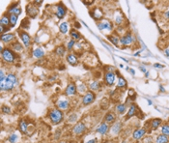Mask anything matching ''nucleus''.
I'll use <instances>...</instances> for the list:
<instances>
[{
  "mask_svg": "<svg viewBox=\"0 0 169 143\" xmlns=\"http://www.w3.org/2000/svg\"><path fill=\"white\" fill-rule=\"evenodd\" d=\"M162 123V120L159 119V118H155V119H152L150 122V128L151 130H158L159 127H161V125Z\"/></svg>",
  "mask_w": 169,
  "mask_h": 143,
  "instance_id": "nucleus-21",
  "label": "nucleus"
},
{
  "mask_svg": "<svg viewBox=\"0 0 169 143\" xmlns=\"http://www.w3.org/2000/svg\"><path fill=\"white\" fill-rule=\"evenodd\" d=\"M159 90H161V92H165V90H164L163 86H161H161H159Z\"/></svg>",
  "mask_w": 169,
  "mask_h": 143,
  "instance_id": "nucleus-56",
  "label": "nucleus"
},
{
  "mask_svg": "<svg viewBox=\"0 0 169 143\" xmlns=\"http://www.w3.org/2000/svg\"><path fill=\"white\" fill-rule=\"evenodd\" d=\"M77 93V85H75L74 82L69 83L68 86L66 87V89H65V95L67 97H72V96H74Z\"/></svg>",
  "mask_w": 169,
  "mask_h": 143,
  "instance_id": "nucleus-14",
  "label": "nucleus"
},
{
  "mask_svg": "<svg viewBox=\"0 0 169 143\" xmlns=\"http://www.w3.org/2000/svg\"><path fill=\"white\" fill-rule=\"evenodd\" d=\"M59 143H66V142H64V141H61V142H59Z\"/></svg>",
  "mask_w": 169,
  "mask_h": 143,
  "instance_id": "nucleus-59",
  "label": "nucleus"
},
{
  "mask_svg": "<svg viewBox=\"0 0 169 143\" xmlns=\"http://www.w3.org/2000/svg\"><path fill=\"white\" fill-rule=\"evenodd\" d=\"M96 99V95L94 92L92 91H88L87 93H85L81 98V103H82L83 105H91L92 103H94Z\"/></svg>",
  "mask_w": 169,
  "mask_h": 143,
  "instance_id": "nucleus-6",
  "label": "nucleus"
},
{
  "mask_svg": "<svg viewBox=\"0 0 169 143\" xmlns=\"http://www.w3.org/2000/svg\"><path fill=\"white\" fill-rule=\"evenodd\" d=\"M46 55V51L44 50L43 47H37L32 50V56L36 59H41Z\"/></svg>",
  "mask_w": 169,
  "mask_h": 143,
  "instance_id": "nucleus-19",
  "label": "nucleus"
},
{
  "mask_svg": "<svg viewBox=\"0 0 169 143\" xmlns=\"http://www.w3.org/2000/svg\"><path fill=\"white\" fill-rule=\"evenodd\" d=\"M66 60L71 66H77L78 64V57L74 53H69L66 57Z\"/></svg>",
  "mask_w": 169,
  "mask_h": 143,
  "instance_id": "nucleus-20",
  "label": "nucleus"
},
{
  "mask_svg": "<svg viewBox=\"0 0 169 143\" xmlns=\"http://www.w3.org/2000/svg\"><path fill=\"white\" fill-rule=\"evenodd\" d=\"M26 13H27V16L28 17L34 19V17H37V15L39 13V10L34 4H28L26 6Z\"/></svg>",
  "mask_w": 169,
  "mask_h": 143,
  "instance_id": "nucleus-15",
  "label": "nucleus"
},
{
  "mask_svg": "<svg viewBox=\"0 0 169 143\" xmlns=\"http://www.w3.org/2000/svg\"><path fill=\"white\" fill-rule=\"evenodd\" d=\"M86 130H87V128H86L85 124L83 122H78L72 127V132L74 135H81L86 132Z\"/></svg>",
  "mask_w": 169,
  "mask_h": 143,
  "instance_id": "nucleus-7",
  "label": "nucleus"
},
{
  "mask_svg": "<svg viewBox=\"0 0 169 143\" xmlns=\"http://www.w3.org/2000/svg\"><path fill=\"white\" fill-rule=\"evenodd\" d=\"M16 40V35L14 33H6L4 35H1V42L4 44H12Z\"/></svg>",
  "mask_w": 169,
  "mask_h": 143,
  "instance_id": "nucleus-18",
  "label": "nucleus"
},
{
  "mask_svg": "<svg viewBox=\"0 0 169 143\" xmlns=\"http://www.w3.org/2000/svg\"><path fill=\"white\" fill-rule=\"evenodd\" d=\"M164 53L166 56H169V48H166V50H164Z\"/></svg>",
  "mask_w": 169,
  "mask_h": 143,
  "instance_id": "nucleus-54",
  "label": "nucleus"
},
{
  "mask_svg": "<svg viewBox=\"0 0 169 143\" xmlns=\"http://www.w3.org/2000/svg\"><path fill=\"white\" fill-rule=\"evenodd\" d=\"M109 130H110L109 125H108L107 123H105V122H102V123L99 124L98 127H97L96 132L98 133H99L101 135H105L108 132H109Z\"/></svg>",
  "mask_w": 169,
  "mask_h": 143,
  "instance_id": "nucleus-16",
  "label": "nucleus"
},
{
  "mask_svg": "<svg viewBox=\"0 0 169 143\" xmlns=\"http://www.w3.org/2000/svg\"><path fill=\"white\" fill-rule=\"evenodd\" d=\"M10 28L11 27H6V26L0 25V33H1V35H4V34H6V33H8Z\"/></svg>",
  "mask_w": 169,
  "mask_h": 143,
  "instance_id": "nucleus-45",
  "label": "nucleus"
},
{
  "mask_svg": "<svg viewBox=\"0 0 169 143\" xmlns=\"http://www.w3.org/2000/svg\"><path fill=\"white\" fill-rule=\"evenodd\" d=\"M70 36H71V38L72 39V40H74L75 42H77V41H79L80 39H81V35H80V33L77 31V29H72L70 30Z\"/></svg>",
  "mask_w": 169,
  "mask_h": 143,
  "instance_id": "nucleus-32",
  "label": "nucleus"
},
{
  "mask_svg": "<svg viewBox=\"0 0 169 143\" xmlns=\"http://www.w3.org/2000/svg\"><path fill=\"white\" fill-rule=\"evenodd\" d=\"M154 67L156 68V69H163L164 65H162V64H159V63H155V64H154Z\"/></svg>",
  "mask_w": 169,
  "mask_h": 143,
  "instance_id": "nucleus-48",
  "label": "nucleus"
},
{
  "mask_svg": "<svg viewBox=\"0 0 169 143\" xmlns=\"http://www.w3.org/2000/svg\"><path fill=\"white\" fill-rule=\"evenodd\" d=\"M9 142L10 143H17V140H19V135L17 133H12V135L9 136Z\"/></svg>",
  "mask_w": 169,
  "mask_h": 143,
  "instance_id": "nucleus-42",
  "label": "nucleus"
},
{
  "mask_svg": "<svg viewBox=\"0 0 169 143\" xmlns=\"http://www.w3.org/2000/svg\"><path fill=\"white\" fill-rule=\"evenodd\" d=\"M129 71L131 73V75H135V71H134V69H129Z\"/></svg>",
  "mask_w": 169,
  "mask_h": 143,
  "instance_id": "nucleus-55",
  "label": "nucleus"
},
{
  "mask_svg": "<svg viewBox=\"0 0 169 143\" xmlns=\"http://www.w3.org/2000/svg\"><path fill=\"white\" fill-rule=\"evenodd\" d=\"M163 17L165 20H169V10H166L165 12H163Z\"/></svg>",
  "mask_w": 169,
  "mask_h": 143,
  "instance_id": "nucleus-49",
  "label": "nucleus"
},
{
  "mask_svg": "<svg viewBox=\"0 0 169 143\" xmlns=\"http://www.w3.org/2000/svg\"><path fill=\"white\" fill-rule=\"evenodd\" d=\"M19 132L22 133H24V135L27 133V130H28V125H27L25 120L22 119V120L19 121Z\"/></svg>",
  "mask_w": 169,
  "mask_h": 143,
  "instance_id": "nucleus-26",
  "label": "nucleus"
},
{
  "mask_svg": "<svg viewBox=\"0 0 169 143\" xmlns=\"http://www.w3.org/2000/svg\"><path fill=\"white\" fill-rule=\"evenodd\" d=\"M136 113H137V107H136V105H135L134 103H132V105H131V107H129V109L128 113H127V118L134 116Z\"/></svg>",
  "mask_w": 169,
  "mask_h": 143,
  "instance_id": "nucleus-34",
  "label": "nucleus"
},
{
  "mask_svg": "<svg viewBox=\"0 0 169 143\" xmlns=\"http://www.w3.org/2000/svg\"><path fill=\"white\" fill-rule=\"evenodd\" d=\"M17 34H19V37L20 39V41H22V44L23 45L24 47L28 48L31 47V44H32V37L30 36L28 33L26 31H24V30H19V32H17Z\"/></svg>",
  "mask_w": 169,
  "mask_h": 143,
  "instance_id": "nucleus-5",
  "label": "nucleus"
},
{
  "mask_svg": "<svg viewBox=\"0 0 169 143\" xmlns=\"http://www.w3.org/2000/svg\"><path fill=\"white\" fill-rule=\"evenodd\" d=\"M115 109H116L117 113L125 114L127 111V105L126 103H118V105L115 106Z\"/></svg>",
  "mask_w": 169,
  "mask_h": 143,
  "instance_id": "nucleus-33",
  "label": "nucleus"
},
{
  "mask_svg": "<svg viewBox=\"0 0 169 143\" xmlns=\"http://www.w3.org/2000/svg\"><path fill=\"white\" fill-rule=\"evenodd\" d=\"M121 130H122V123H120V122H116L110 128V133H111V135H118Z\"/></svg>",
  "mask_w": 169,
  "mask_h": 143,
  "instance_id": "nucleus-22",
  "label": "nucleus"
},
{
  "mask_svg": "<svg viewBox=\"0 0 169 143\" xmlns=\"http://www.w3.org/2000/svg\"><path fill=\"white\" fill-rule=\"evenodd\" d=\"M145 77H149V73H146V74H145Z\"/></svg>",
  "mask_w": 169,
  "mask_h": 143,
  "instance_id": "nucleus-57",
  "label": "nucleus"
},
{
  "mask_svg": "<svg viewBox=\"0 0 169 143\" xmlns=\"http://www.w3.org/2000/svg\"><path fill=\"white\" fill-rule=\"evenodd\" d=\"M75 45H77V42H75L74 40H72V39L69 40L67 42V50H69V51L72 50V48L75 47Z\"/></svg>",
  "mask_w": 169,
  "mask_h": 143,
  "instance_id": "nucleus-41",
  "label": "nucleus"
},
{
  "mask_svg": "<svg viewBox=\"0 0 169 143\" xmlns=\"http://www.w3.org/2000/svg\"><path fill=\"white\" fill-rule=\"evenodd\" d=\"M74 29H80L81 25H80V23L78 22V21H75L74 24Z\"/></svg>",
  "mask_w": 169,
  "mask_h": 143,
  "instance_id": "nucleus-50",
  "label": "nucleus"
},
{
  "mask_svg": "<svg viewBox=\"0 0 169 143\" xmlns=\"http://www.w3.org/2000/svg\"><path fill=\"white\" fill-rule=\"evenodd\" d=\"M139 69H140V70H141V71H142L143 73H145V74H146V73H147V70H146V69H145V68H144V67H142V66H141Z\"/></svg>",
  "mask_w": 169,
  "mask_h": 143,
  "instance_id": "nucleus-53",
  "label": "nucleus"
},
{
  "mask_svg": "<svg viewBox=\"0 0 169 143\" xmlns=\"http://www.w3.org/2000/svg\"><path fill=\"white\" fill-rule=\"evenodd\" d=\"M127 86V81L124 77H119L118 82H117V87L118 88H125Z\"/></svg>",
  "mask_w": 169,
  "mask_h": 143,
  "instance_id": "nucleus-39",
  "label": "nucleus"
},
{
  "mask_svg": "<svg viewBox=\"0 0 169 143\" xmlns=\"http://www.w3.org/2000/svg\"><path fill=\"white\" fill-rule=\"evenodd\" d=\"M1 58L2 61L6 64L14 63L17 59V53L11 47H5L3 51H1Z\"/></svg>",
  "mask_w": 169,
  "mask_h": 143,
  "instance_id": "nucleus-3",
  "label": "nucleus"
},
{
  "mask_svg": "<svg viewBox=\"0 0 169 143\" xmlns=\"http://www.w3.org/2000/svg\"><path fill=\"white\" fill-rule=\"evenodd\" d=\"M54 14L56 15V17L58 19H63L66 14H67V8L65 7V5L63 3H59V4L55 5V12Z\"/></svg>",
  "mask_w": 169,
  "mask_h": 143,
  "instance_id": "nucleus-11",
  "label": "nucleus"
},
{
  "mask_svg": "<svg viewBox=\"0 0 169 143\" xmlns=\"http://www.w3.org/2000/svg\"><path fill=\"white\" fill-rule=\"evenodd\" d=\"M155 143H169V137L161 133V135L156 136Z\"/></svg>",
  "mask_w": 169,
  "mask_h": 143,
  "instance_id": "nucleus-35",
  "label": "nucleus"
},
{
  "mask_svg": "<svg viewBox=\"0 0 169 143\" xmlns=\"http://www.w3.org/2000/svg\"><path fill=\"white\" fill-rule=\"evenodd\" d=\"M1 111H2L4 114H10V113H11V108L9 107V106H7V105H2Z\"/></svg>",
  "mask_w": 169,
  "mask_h": 143,
  "instance_id": "nucleus-44",
  "label": "nucleus"
},
{
  "mask_svg": "<svg viewBox=\"0 0 169 143\" xmlns=\"http://www.w3.org/2000/svg\"><path fill=\"white\" fill-rule=\"evenodd\" d=\"M125 21V17L121 13H117L115 16H114V22H115L116 25H122Z\"/></svg>",
  "mask_w": 169,
  "mask_h": 143,
  "instance_id": "nucleus-30",
  "label": "nucleus"
},
{
  "mask_svg": "<svg viewBox=\"0 0 169 143\" xmlns=\"http://www.w3.org/2000/svg\"><path fill=\"white\" fill-rule=\"evenodd\" d=\"M70 30V23L67 22V21H64V22H61L59 24V31L61 34L66 35Z\"/></svg>",
  "mask_w": 169,
  "mask_h": 143,
  "instance_id": "nucleus-23",
  "label": "nucleus"
},
{
  "mask_svg": "<svg viewBox=\"0 0 169 143\" xmlns=\"http://www.w3.org/2000/svg\"><path fill=\"white\" fill-rule=\"evenodd\" d=\"M129 97H134L135 96V92L134 91V89H131L129 91Z\"/></svg>",
  "mask_w": 169,
  "mask_h": 143,
  "instance_id": "nucleus-51",
  "label": "nucleus"
},
{
  "mask_svg": "<svg viewBox=\"0 0 169 143\" xmlns=\"http://www.w3.org/2000/svg\"><path fill=\"white\" fill-rule=\"evenodd\" d=\"M66 52H67V47H65L63 45H58V47H57L55 48V53H56V55H58L59 57L65 56Z\"/></svg>",
  "mask_w": 169,
  "mask_h": 143,
  "instance_id": "nucleus-28",
  "label": "nucleus"
},
{
  "mask_svg": "<svg viewBox=\"0 0 169 143\" xmlns=\"http://www.w3.org/2000/svg\"><path fill=\"white\" fill-rule=\"evenodd\" d=\"M70 101H69L68 99H64V98H62V99H59L58 101L56 102V106H57V108L60 109V110H62V111H64V110H67V109L70 107Z\"/></svg>",
  "mask_w": 169,
  "mask_h": 143,
  "instance_id": "nucleus-13",
  "label": "nucleus"
},
{
  "mask_svg": "<svg viewBox=\"0 0 169 143\" xmlns=\"http://www.w3.org/2000/svg\"><path fill=\"white\" fill-rule=\"evenodd\" d=\"M146 133H147V130L144 129V128L136 129L132 133V137H134V140H140V139H142L144 137Z\"/></svg>",
  "mask_w": 169,
  "mask_h": 143,
  "instance_id": "nucleus-17",
  "label": "nucleus"
},
{
  "mask_svg": "<svg viewBox=\"0 0 169 143\" xmlns=\"http://www.w3.org/2000/svg\"><path fill=\"white\" fill-rule=\"evenodd\" d=\"M143 143H154L153 138L151 136H146V137H143Z\"/></svg>",
  "mask_w": 169,
  "mask_h": 143,
  "instance_id": "nucleus-47",
  "label": "nucleus"
},
{
  "mask_svg": "<svg viewBox=\"0 0 169 143\" xmlns=\"http://www.w3.org/2000/svg\"><path fill=\"white\" fill-rule=\"evenodd\" d=\"M78 119V116L77 113H72L68 117V122L69 123H75Z\"/></svg>",
  "mask_w": 169,
  "mask_h": 143,
  "instance_id": "nucleus-43",
  "label": "nucleus"
},
{
  "mask_svg": "<svg viewBox=\"0 0 169 143\" xmlns=\"http://www.w3.org/2000/svg\"><path fill=\"white\" fill-rule=\"evenodd\" d=\"M77 93L80 94V95H84L85 93H87V85L84 83V82H81V83L77 84Z\"/></svg>",
  "mask_w": 169,
  "mask_h": 143,
  "instance_id": "nucleus-31",
  "label": "nucleus"
},
{
  "mask_svg": "<svg viewBox=\"0 0 169 143\" xmlns=\"http://www.w3.org/2000/svg\"><path fill=\"white\" fill-rule=\"evenodd\" d=\"M90 15H91V17H93V20L95 21H101L102 20V17H104V12L101 8L99 7H95L93 8V10L90 11Z\"/></svg>",
  "mask_w": 169,
  "mask_h": 143,
  "instance_id": "nucleus-10",
  "label": "nucleus"
},
{
  "mask_svg": "<svg viewBox=\"0 0 169 143\" xmlns=\"http://www.w3.org/2000/svg\"><path fill=\"white\" fill-rule=\"evenodd\" d=\"M107 39L109 40V42L111 43L112 45H119L120 44V37L119 36H117L116 34H110V35H108L107 36Z\"/></svg>",
  "mask_w": 169,
  "mask_h": 143,
  "instance_id": "nucleus-27",
  "label": "nucleus"
},
{
  "mask_svg": "<svg viewBox=\"0 0 169 143\" xmlns=\"http://www.w3.org/2000/svg\"><path fill=\"white\" fill-rule=\"evenodd\" d=\"M104 83L107 86H112L116 81V75L114 72H105L104 77Z\"/></svg>",
  "mask_w": 169,
  "mask_h": 143,
  "instance_id": "nucleus-8",
  "label": "nucleus"
},
{
  "mask_svg": "<svg viewBox=\"0 0 169 143\" xmlns=\"http://www.w3.org/2000/svg\"><path fill=\"white\" fill-rule=\"evenodd\" d=\"M17 83H19L17 77L13 73H10V74L7 75L5 80L0 83V89H1L2 92L3 91H11L17 86Z\"/></svg>",
  "mask_w": 169,
  "mask_h": 143,
  "instance_id": "nucleus-1",
  "label": "nucleus"
},
{
  "mask_svg": "<svg viewBox=\"0 0 169 143\" xmlns=\"http://www.w3.org/2000/svg\"><path fill=\"white\" fill-rule=\"evenodd\" d=\"M17 20H19V17L16 16V15H10V26L11 27L16 26Z\"/></svg>",
  "mask_w": 169,
  "mask_h": 143,
  "instance_id": "nucleus-38",
  "label": "nucleus"
},
{
  "mask_svg": "<svg viewBox=\"0 0 169 143\" xmlns=\"http://www.w3.org/2000/svg\"><path fill=\"white\" fill-rule=\"evenodd\" d=\"M89 89L92 92H95V91H98L99 89V81L97 80H93L89 83Z\"/></svg>",
  "mask_w": 169,
  "mask_h": 143,
  "instance_id": "nucleus-36",
  "label": "nucleus"
},
{
  "mask_svg": "<svg viewBox=\"0 0 169 143\" xmlns=\"http://www.w3.org/2000/svg\"><path fill=\"white\" fill-rule=\"evenodd\" d=\"M98 25V28L101 30V31H104V30H107V31H112L113 30V24L110 20H101L97 23Z\"/></svg>",
  "mask_w": 169,
  "mask_h": 143,
  "instance_id": "nucleus-9",
  "label": "nucleus"
},
{
  "mask_svg": "<svg viewBox=\"0 0 169 143\" xmlns=\"http://www.w3.org/2000/svg\"><path fill=\"white\" fill-rule=\"evenodd\" d=\"M22 43H19V42H14V43H12L11 44V48L15 52H22V51L23 50V47H22Z\"/></svg>",
  "mask_w": 169,
  "mask_h": 143,
  "instance_id": "nucleus-24",
  "label": "nucleus"
},
{
  "mask_svg": "<svg viewBox=\"0 0 169 143\" xmlns=\"http://www.w3.org/2000/svg\"><path fill=\"white\" fill-rule=\"evenodd\" d=\"M116 121V115L112 113V112H108V113L105 114L104 116V122L107 123L108 125L109 124H112Z\"/></svg>",
  "mask_w": 169,
  "mask_h": 143,
  "instance_id": "nucleus-25",
  "label": "nucleus"
},
{
  "mask_svg": "<svg viewBox=\"0 0 169 143\" xmlns=\"http://www.w3.org/2000/svg\"><path fill=\"white\" fill-rule=\"evenodd\" d=\"M6 77H7V75H5L4 70H3V68H2V69H1V71H0V83H1V82H3V81L5 80Z\"/></svg>",
  "mask_w": 169,
  "mask_h": 143,
  "instance_id": "nucleus-46",
  "label": "nucleus"
},
{
  "mask_svg": "<svg viewBox=\"0 0 169 143\" xmlns=\"http://www.w3.org/2000/svg\"><path fill=\"white\" fill-rule=\"evenodd\" d=\"M48 119L53 125H57L61 123L64 119V112L58 108H52L48 112Z\"/></svg>",
  "mask_w": 169,
  "mask_h": 143,
  "instance_id": "nucleus-2",
  "label": "nucleus"
},
{
  "mask_svg": "<svg viewBox=\"0 0 169 143\" xmlns=\"http://www.w3.org/2000/svg\"><path fill=\"white\" fill-rule=\"evenodd\" d=\"M22 8L19 7V2H16V3H13L10 7L8 8V14L10 15H16V16L19 17L20 14H22Z\"/></svg>",
  "mask_w": 169,
  "mask_h": 143,
  "instance_id": "nucleus-12",
  "label": "nucleus"
},
{
  "mask_svg": "<svg viewBox=\"0 0 169 143\" xmlns=\"http://www.w3.org/2000/svg\"><path fill=\"white\" fill-rule=\"evenodd\" d=\"M161 133L164 135H166L167 137H169V124H163L161 128Z\"/></svg>",
  "mask_w": 169,
  "mask_h": 143,
  "instance_id": "nucleus-37",
  "label": "nucleus"
},
{
  "mask_svg": "<svg viewBox=\"0 0 169 143\" xmlns=\"http://www.w3.org/2000/svg\"><path fill=\"white\" fill-rule=\"evenodd\" d=\"M22 27V30H24L25 31V29H28L29 27H30V20H28V19H24V20H22V25H20Z\"/></svg>",
  "mask_w": 169,
  "mask_h": 143,
  "instance_id": "nucleus-40",
  "label": "nucleus"
},
{
  "mask_svg": "<svg viewBox=\"0 0 169 143\" xmlns=\"http://www.w3.org/2000/svg\"><path fill=\"white\" fill-rule=\"evenodd\" d=\"M0 25L9 27L10 26V16H8L7 14H4L0 19Z\"/></svg>",
  "mask_w": 169,
  "mask_h": 143,
  "instance_id": "nucleus-29",
  "label": "nucleus"
},
{
  "mask_svg": "<svg viewBox=\"0 0 169 143\" xmlns=\"http://www.w3.org/2000/svg\"><path fill=\"white\" fill-rule=\"evenodd\" d=\"M135 43V37L131 32L125 33L122 37H120V45L122 47H129Z\"/></svg>",
  "mask_w": 169,
  "mask_h": 143,
  "instance_id": "nucleus-4",
  "label": "nucleus"
},
{
  "mask_svg": "<svg viewBox=\"0 0 169 143\" xmlns=\"http://www.w3.org/2000/svg\"><path fill=\"white\" fill-rule=\"evenodd\" d=\"M119 66H120V68H123V67H124V65H123V64H120Z\"/></svg>",
  "mask_w": 169,
  "mask_h": 143,
  "instance_id": "nucleus-58",
  "label": "nucleus"
},
{
  "mask_svg": "<svg viewBox=\"0 0 169 143\" xmlns=\"http://www.w3.org/2000/svg\"><path fill=\"white\" fill-rule=\"evenodd\" d=\"M85 143H97V140L95 138H93V139H90V140H88V141H86Z\"/></svg>",
  "mask_w": 169,
  "mask_h": 143,
  "instance_id": "nucleus-52",
  "label": "nucleus"
}]
</instances>
